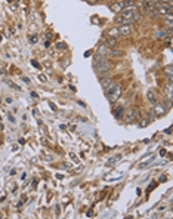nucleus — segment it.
Returning <instances> with one entry per match:
<instances>
[{"label": "nucleus", "instance_id": "obj_2", "mask_svg": "<svg viewBox=\"0 0 173 219\" xmlns=\"http://www.w3.org/2000/svg\"><path fill=\"white\" fill-rule=\"evenodd\" d=\"M107 92V99L110 101V102H115L118 98H120V95H121V87L118 86V84H113L108 91H105Z\"/></svg>", "mask_w": 173, "mask_h": 219}, {"label": "nucleus", "instance_id": "obj_4", "mask_svg": "<svg viewBox=\"0 0 173 219\" xmlns=\"http://www.w3.org/2000/svg\"><path fill=\"white\" fill-rule=\"evenodd\" d=\"M154 114H155V117H160V115H163L164 113H166V107L164 105H158V104H154Z\"/></svg>", "mask_w": 173, "mask_h": 219}, {"label": "nucleus", "instance_id": "obj_18", "mask_svg": "<svg viewBox=\"0 0 173 219\" xmlns=\"http://www.w3.org/2000/svg\"><path fill=\"white\" fill-rule=\"evenodd\" d=\"M166 74H167V76H172V65H167V67H166Z\"/></svg>", "mask_w": 173, "mask_h": 219}, {"label": "nucleus", "instance_id": "obj_19", "mask_svg": "<svg viewBox=\"0 0 173 219\" xmlns=\"http://www.w3.org/2000/svg\"><path fill=\"white\" fill-rule=\"evenodd\" d=\"M36 42H37V37H36V36H31V37H30V43H36Z\"/></svg>", "mask_w": 173, "mask_h": 219}, {"label": "nucleus", "instance_id": "obj_12", "mask_svg": "<svg viewBox=\"0 0 173 219\" xmlns=\"http://www.w3.org/2000/svg\"><path fill=\"white\" fill-rule=\"evenodd\" d=\"M147 96H148V99H150L152 104H155V102H157V95H155V92H154V91H148Z\"/></svg>", "mask_w": 173, "mask_h": 219}, {"label": "nucleus", "instance_id": "obj_20", "mask_svg": "<svg viewBox=\"0 0 173 219\" xmlns=\"http://www.w3.org/2000/svg\"><path fill=\"white\" fill-rule=\"evenodd\" d=\"M65 43H58V49H65Z\"/></svg>", "mask_w": 173, "mask_h": 219}, {"label": "nucleus", "instance_id": "obj_17", "mask_svg": "<svg viewBox=\"0 0 173 219\" xmlns=\"http://www.w3.org/2000/svg\"><path fill=\"white\" fill-rule=\"evenodd\" d=\"M166 31H164V30H163V31H157V33H155V37H157V39H164V37H166Z\"/></svg>", "mask_w": 173, "mask_h": 219}, {"label": "nucleus", "instance_id": "obj_21", "mask_svg": "<svg viewBox=\"0 0 173 219\" xmlns=\"http://www.w3.org/2000/svg\"><path fill=\"white\" fill-rule=\"evenodd\" d=\"M31 64H33V65H34V67H37V68H39V67H40V65H39V62H36V61H31Z\"/></svg>", "mask_w": 173, "mask_h": 219}, {"label": "nucleus", "instance_id": "obj_7", "mask_svg": "<svg viewBox=\"0 0 173 219\" xmlns=\"http://www.w3.org/2000/svg\"><path fill=\"white\" fill-rule=\"evenodd\" d=\"M108 50H110L108 45H101L98 47V55L99 56H105V55H108Z\"/></svg>", "mask_w": 173, "mask_h": 219}, {"label": "nucleus", "instance_id": "obj_6", "mask_svg": "<svg viewBox=\"0 0 173 219\" xmlns=\"http://www.w3.org/2000/svg\"><path fill=\"white\" fill-rule=\"evenodd\" d=\"M123 3V8L124 9H135L136 8V2L135 0H124V2H121Z\"/></svg>", "mask_w": 173, "mask_h": 219}, {"label": "nucleus", "instance_id": "obj_1", "mask_svg": "<svg viewBox=\"0 0 173 219\" xmlns=\"http://www.w3.org/2000/svg\"><path fill=\"white\" fill-rule=\"evenodd\" d=\"M93 68H95V71L98 74H107L111 70V64L108 62V59L105 56L96 55V56L93 58Z\"/></svg>", "mask_w": 173, "mask_h": 219}, {"label": "nucleus", "instance_id": "obj_22", "mask_svg": "<svg viewBox=\"0 0 173 219\" xmlns=\"http://www.w3.org/2000/svg\"><path fill=\"white\" fill-rule=\"evenodd\" d=\"M31 96H33V98H37L39 95H37V93H36V92H31Z\"/></svg>", "mask_w": 173, "mask_h": 219}, {"label": "nucleus", "instance_id": "obj_14", "mask_svg": "<svg viewBox=\"0 0 173 219\" xmlns=\"http://www.w3.org/2000/svg\"><path fill=\"white\" fill-rule=\"evenodd\" d=\"M120 159H121V156H120V154H118V156H115V157H111V159L107 162V166H111V164H114V163H117L118 160H120Z\"/></svg>", "mask_w": 173, "mask_h": 219}, {"label": "nucleus", "instance_id": "obj_23", "mask_svg": "<svg viewBox=\"0 0 173 219\" xmlns=\"http://www.w3.org/2000/svg\"><path fill=\"white\" fill-rule=\"evenodd\" d=\"M150 2H152V3H157V2H158V0H150Z\"/></svg>", "mask_w": 173, "mask_h": 219}, {"label": "nucleus", "instance_id": "obj_11", "mask_svg": "<svg viewBox=\"0 0 173 219\" xmlns=\"http://www.w3.org/2000/svg\"><path fill=\"white\" fill-rule=\"evenodd\" d=\"M101 83H102V87H104L105 91H108V89H110V87L114 84V81L111 80V79H102V80H101Z\"/></svg>", "mask_w": 173, "mask_h": 219}, {"label": "nucleus", "instance_id": "obj_15", "mask_svg": "<svg viewBox=\"0 0 173 219\" xmlns=\"http://www.w3.org/2000/svg\"><path fill=\"white\" fill-rule=\"evenodd\" d=\"M124 113V108L123 107H118L117 108V111H114V115H115V118H120L121 117V114Z\"/></svg>", "mask_w": 173, "mask_h": 219}, {"label": "nucleus", "instance_id": "obj_10", "mask_svg": "<svg viewBox=\"0 0 173 219\" xmlns=\"http://www.w3.org/2000/svg\"><path fill=\"white\" fill-rule=\"evenodd\" d=\"M110 8H111V11L115 12V13H120V12L124 9V8H123V3H113Z\"/></svg>", "mask_w": 173, "mask_h": 219}, {"label": "nucleus", "instance_id": "obj_3", "mask_svg": "<svg viewBox=\"0 0 173 219\" xmlns=\"http://www.w3.org/2000/svg\"><path fill=\"white\" fill-rule=\"evenodd\" d=\"M136 120H141V111L138 107H132L126 113V121L127 123H133Z\"/></svg>", "mask_w": 173, "mask_h": 219}, {"label": "nucleus", "instance_id": "obj_8", "mask_svg": "<svg viewBox=\"0 0 173 219\" xmlns=\"http://www.w3.org/2000/svg\"><path fill=\"white\" fill-rule=\"evenodd\" d=\"M154 162V156H148V157H147V159H145V160H144V162H141L139 163V169H144V167H147V166H148V164H150V163H152Z\"/></svg>", "mask_w": 173, "mask_h": 219}, {"label": "nucleus", "instance_id": "obj_13", "mask_svg": "<svg viewBox=\"0 0 173 219\" xmlns=\"http://www.w3.org/2000/svg\"><path fill=\"white\" fill-rule=\"evenodd\" d=\"M110 37H113V39H117V37H120V31H118V28H113V30H110Z\"/></svg>", "mask_w": 173, "mask_h": 219}, {"label": "nucleus", "instance_id": "obj_9", "mask_svg": "<svg viewBox=\"0 0 173 219\" xmlns=\"http://www.w3.org/2000/svg\"><path fill=\"white\" fill-rule=\"evenodd\" d=\"M144 9L148 13V12H151L152 9H155V5H154L152 2H150V0H145V2H144Z\"/></svg>", "mask_w": 173, "mask_h": 219}, {"label": "nucleus", "instance_id": "obj_16", "mask_svg": "<svg viewBox=\"0 0 173 219\" xmlns=\"http://www.w3.org/2000/svg\"><path fill=\"white\" fill-rule=\"evenodd\" d=\"M108 53H110V56H120V55H121V52H120V50H115V49H110Z\"/></svg>", "mask_w": 173, "mask_h": 219}, {"label": "nucleus", "instance_id": "obj_5", "mask_svg": "<svg viewBox=\"0 0 173 219\" xmlns=\"http://www.w3.org/2000/svg\"><path fill=\"white\" fill-rule=\"evenodd\" d=\"M118 31H120V36L127 37V36L130 34V25H129V24H123V25L118 28Z\"/></svg>", "mask_w": 173, "mask_h": 219}]
</instances>
